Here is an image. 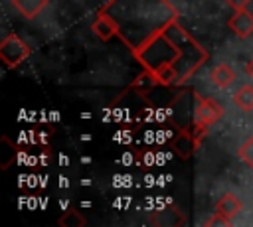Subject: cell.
Masks as SVG:
<instances>
[{
    "instance_id": "6da1fadb",
    "label": "cell",
    "mask_w": 253,
    "mask_h": 227,
    "mask_svg": "<svg viewBox=\"0 0 253 227\" xmlns=\"http://www.w3.org/2000/svg\"><path fill=\"white\" fill-rule=\"evenodd\" d=\"M140 65L154 75L158 85H182L208 59V51L194 39L182 24L172 20L132 53Z\"/></svg>"
},
{
    "instance_id": "7a4b0ae2",
    "label": "cell",
    "mask_w": 253,
    "mask_h": 227,
    "mask_svg": "<svg viewBox=\"0 0 253 227\" xmlns=\"http://www.w3.org/2000/svg\"><path fill=\"white\" fill-rule=\"evenodd\" d=\"M103 10L115 18L119 39L132 53L178 18V10L168 0H111Z\"/></svg>"
},
{
    "instance_id": "3957f363",
    "label": "cell",
    "mask_w": 253,
    "mask_h": 227,
    "mask_svg": "<svg viewBox=\"0 0 253 227\" xmlns=\"http://www.w3.org/2000/svg\"><path fill=\"white\" fill-rule=\"evenodd\" d=\"M32 55V47L18 36V34H8L0 41V59L8 69L18 67Z\"/></svg>"
},
{
    "instance_id": "277c9868",
    "label": "cell",
    "mask_w": 253,
    "mask_h": 227,
    "mask_svg": "<svg viewBox=\"0 0 253 227\" xmlns=\"http://www.w3.org/2000/svg\"><path fill=\"white\" fill-rule=\"evenodd\" d=\"M221 116H223V107H221L215 99H211V97L200 99V103H198V107H196V114H194L196 130H198V132H204L208 126L215 124Z\"/></svg>"
},
{
    "instance_id": "5b68a950",
    "label": "cell",
    "mask_w": 253,
    "mask_h": 227,
    "mask_svg": "<svg viewBox=\"0 0 253 227\" xmlns=\"http://www.w3.org/2000/svg\"><path fill=\"white\" fill-rule=\"evenodd\" d=\"M91 30H93V34H95L101 41H109L111 38H119V26H117L115 18H113L109 12H105L103 8L99 10L95 22L91 24Z\"/></svg>"
},
{
    "instance_id": "8992f818",
    "label": "cell",
    "mask_w": 253,
    "mask_h": 227,
    "mask_svg": "<svg viewBox=\"0 0 253 227\" xmlns=\"http://www.w3.org/2000/svg\"><path fill=\"white\" fill-rule=\"evenodd\" d=\"M227 26H229V30H231L237 38L245 39V38H249V36L253 34V14L247 12L245 8H243V10H235V14L229 18Z\"/></svg>"
},
{
    "instance_id": "52a82bcc",
    "label": "cell",
    "mask_w": 253,
    "mask_h": 227,
    "mask_svg": "<svg viewBox=\"0 0 253 227\" xmlns=\"http://www.w3.org/2000/svg\"><path fill=\"white\" fill-rule=\"evenodd\" d=\"M241 207H243V203H241V199L233 191L221 193V197L215 201V211L225 215V217H229V219H233L241 211Z\"/></svg>"
},
{
    "instance_id": "ba28073f",
    "label": "cell",
    "mask_w": 253,
    "mask_h": 227,
    "mask_svg": "<svg viewBox=\"0 0 253 227\" xmlns=\"http://www.w3.org/2000/svg\"><path fill=\"white\" fill-rule=\"evenodd\" d=\"M12 6L26 18L34 20L40 16V12L47 6V0H12Z\"/></svg>"
},
{
    "instance_id": "9c48e42d",
    "label": "cell",
    "mask_w": 253,
    "mask_h": 227,
    "mask_svg": "<svg viewBox=\"0 0 253 227\" xmlns=\"http://www.w3.org/2000/svg\"><path fill=\"white\" fill-rule=\"evenodd\" d=\"M210 79H211V83H213L215 87L225 89V87H229V85L233 83V79H235V71L231 69V65H227V63H219V65H215V67L211 69Z\"/></svg>"
},
{
    "instance_id": "30bf717a",
    "label": "cell",
    "mask_w": 253,
    "mask_h": 227,
    "mask_svg": "<svg viewBox=\"0 0 253 227\" xmlns=\"http://www.w3.org/2000/svg\"><path fill=\"white\" fill-rule=\"evenodd\" d=\"M233 103H235L241 111H245V113L253 111V87H251V85L239 87L237 93L233 95Z\"/></svg>"
},
{
    "instance_id": "8fae6325",
    "label": "cell",
    "mask_w": 253,
    "mask_h": 227,
    "mask_svg": "<svg viewBox=\"0 0 253 227\" xmlns=\"http://www.w3.org/2000/svg\"><path fill=\"white\" fill-rule=\"evenodd\" d=\"M196 146H198V140H192V136H188V134H182V136L174 142V150H176L182 158L192 156V152H194Z\"/></svg>"
},
{
    "instance_id": "7c38bea8",
    "label": "cell",
    "mask_w": 253,
    "mask_h": 227,
    "mask_svg": "<svg viewBox=\"0 0 253 227\" xmlns=\"http://www.w3.org/2000/svg\"><path fill=\"white\" fill-rule=\"evenodd\" d=\"M237 156H239V160H241L249 170H253V134L239 146Z\"/></svg>"
},
{
    "instance_id": "4fadbf2b",
    "label": "cell",
    "mask_w": 253,
    "mask_h": 227,
    "mask_svg": "<svg viewBox=\"0 0 253 227\" xmlns=\"http://www.w3.org/2000/svg\"><path fill=\"white\" fill-rule=\"evenodd\" d=\"M215 225H223V227H229V225H231V219L215 211V213H213V215H211V217L206 221V227H215Z\"/></svg>"
},
{
    "instance_id": "5bb4252c",
    "label": "cell",
    "mask_w": 253,
    "mask_h": 227,
    "mask_svg": "<svg viewBox=\"0 0 253 227\" xmlns=\"http://www.w3.org/2000/svg\"><path fill=\"white\" fill-rule=\"evenodd\" d=\"M225 2H227V6L233 8V10H243V8H247V4H249L251 0H225Z\"/></svg>"
},
{
    "instance_id": "9a60e30c",
    "label": "cell",
    "mask_w": 253,
    "mask_h": 227,
    "mask_svg": "<svg viewBox=\"0 0 253 227\" xmlns=\"http://www.w3.org/2000/svg\"><path fill=\"white\" fill-rule=\"evenodd\" d=\"M245 73H247V77H251V79H253V59L245 65Z\"/></svg>"
}]
</instances>
